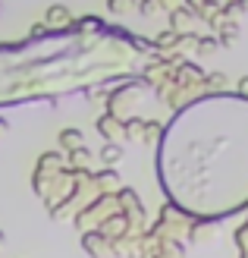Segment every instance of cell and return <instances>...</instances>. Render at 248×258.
Segmentation results:
<instances>
[{"label": "cell", "mask_w": 248, "mask_h": 258, "mask_svg": "<svg viewBox=\"0 0 248 258\" xmlns=\"http://www.w3.org/2000/svg\"><path fill=\"white\" fill-rule=\"evenodd\" d=\"M198 54H214V50L220 47V38H198Z\"/></svg>", "instance_id": "obj_11"}, {"label": "cell", "mask_w": 248, "mask_h": 258, "mask_svg": "<svg viewBox=\"0 0 248 258\" xmlns=\"http://www.w3.org/2000/svg\"><path fill=\"white\" fill-rule=\"evenodd\" d=\"M98 133H101V136H107V139H116V136L123 133V123H116L113 113H107V117H101V120H98Z\"/></svg>", "instance_id": "obj_3"}, {"label": "cell", "mask_w": 248, "mask_h": 258, "mask_svg": "<svg viewBox=\"0 0 248 258\" xmlns=\"http://www.w3.org/2000/svg\"><path fill=\"white\" fill-rule=\"evenodd\" d=\"M4 242H7V236H4V233H0V249H4Z\"/></svg>", "instance_id": "obj_15"}, {"label": "cell", "mask_w": 248, "mask_h": 258, "mask_svg": "<svg viewBox=\"0 0 248 258\" xmlns=\"http://www.w3.org/2000/svg\"><path fill=\"white\" fill-rule=\"evenodd\" d=\"M88 158H91V151H85V145H82V148H72V161H75V164H85Z\"/></svg>", "instance_id": "obj_13"}, {"label": "cell", "mask_w": 248, "mask_h": 258, "mask_svg": "<svg viewBox=\"0 0 248 258\" xmlns=\"http://www.w3.org/2000/svg\"><path fill=\"white\" fill-rule=\"evenodd\" d=\"M60 145L66 151L82 148V133H79V129H63V133H60Z\"/></svg>", "instance_id": "obj_5"}, {"label": "cell", "mask_w": 248, "mask_h": 258, "mask_svg": "<svg viewBox=\"0 0 248 258\" xmlns=\"http://www.w3.org/2000/svg\"><path fill=\"white\" fill-rule=\"evenodd\" d=\"M160 186L176 208L214 221L248 208V98L207 95L160 133Z\"/></svg>", "instance_id": "obj_1"}, {"label": "cell", "mask_w": 248, "mask_h": 258, "mask_svg": "<svg viewBox=\"0 0 248 258\" xmlns=\"http://www.w3.org/2000/svg\"><path fill=\"white\" fill-rule=\"evenodd\" d=\"M104 22L98 16H82L79 22H72V32H101Z\"/></svg>", "instance_id": "obj_6"}, {"label": "cell", "mask_w": 248, "mask_h": 258, "mask_svg": "<svg viewBox=\"0 0 248 258\" xmlns=\"http://www.w3.org/2000/svg\"><path fill=\"white\" fill-rule=\"evenodd\" d=\"M44 25H47L54 35H60V32L72 29V13H69L66 7L54 4V7H47V13H44Z\"/></svg>", "instance_id": "obj_2"}, {"label": "cell", "mask_w": 248, "mask_h": 258, "mask_svg": "<svg viewBox=\"0 0 248 258\" xmlns=\"http://www.w3.org/2000/svg\"><path fill=\"white\" fill-rule=\"evenodd\" d=\"M239 95L248 98V76H242V79H239Z\"/></svg>", "instance_id": "obj_14"}, {"label": "cell", "mask_w": 248, "mask_h": 258, "mask_svg": "<svg viewBox=\"0 0 248 258\" xmlns=\"http://www.w3.org/2000/svg\"><path fill=\"white\" fill-rule=\"evenodd\" d=\"M135 7H138L135 0H107V10L113 13V16H129Z\"/></svg>", "instance_id": "obj_7"}, {"label": "cell", "mask_w": 248, "mask_h": 258, "mask_svg": "<svg viewBox=\"0 0 248 258\" xmlns=\"http://www.w3.org/2000/svg\"><path fill=\"white\" fill-rule=\"evenodd\" d=\"M82 246H85V252H88V255L101 258V255H104V233H85Z\"/></svg>", "instance_id": "obj_4"}, {"label": "cell", "mask_w": 248, "mask_h": 258, "mask_svg": "<svg viewBox=\"0 0 248 258\" xmlns=\"http://www.w3.org/2000/svg\"><path fill=\"white\" fill-rule=\"evenodd\" d=\"M192 22V13L189 10H173V32H186V25Z\"/></svg>", "instance_id": "obj_9"}, {"label": "cell", "mask_w": 248, "mask_h": 258, "mask_svg": "<svg viewBox=\"0 0 248 258\" xmlns=\"http://www.w3.org/2000/svg\"><path fill=\"white\" fill-rule=\"evenodd\" d=\"M120 158H123V148L116 145V142H107V145L101 148V161H104V164H116Z\"/></svg>", "instance_id": "obj_8"}, {"label": "cell", "mask_w": 248, "mask_h": 258, "mask_svg": "<svg viewBox=\"0 0 248 258\" xmlns=\"http://www.w3.org/2000/svg\"><path fill=\"white\" fill-rule=\"evenodd\" d=\"M120 179H116V173L113 170H101L98 176H95V186H101V189H113Z\"/></svg>", "instance_id": "obj_10"}, {"label": "cell", "mask_w": 248, "mask_h": 258, "mask_svg": "<svg viewBox=\"0 0 248 258\" xmlns=\"http://www.w3.org/2000/svg\"><path fill=\"white\" fill-rule=\"evenodd\" d=\"M204 82L211 88H220V92H223V88H226V76L223 73H211V76H204Z\"/></svg>", "instance_id": "obj_12"}]
</instances>
